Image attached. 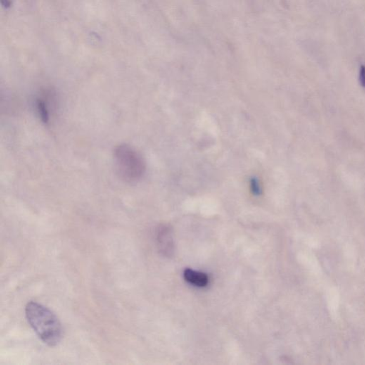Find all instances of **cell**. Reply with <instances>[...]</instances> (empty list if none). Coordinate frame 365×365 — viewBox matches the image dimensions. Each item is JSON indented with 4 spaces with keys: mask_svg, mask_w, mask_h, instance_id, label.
Segmentation results:
<instances>
[{
    "mask_svg": "<svg viewBox=\"0 0 365 365\" xmlns=\"http://www.w3.org/2000/svg\"><path fill=\"white\" fill-rule=\"evenodd\" d=\"M26 318L44 343L54 347L60 343L63 330L56 315L43 304L29 302L26 306Z\"/></svg>",
    "mask_w": 365,
    "mask_h": 365,
    "instance_id": "6da1fadb",
    "label": "cell"
},
{
    "mask_svg": "<svg viewBox=\"0 0 365 365\" xmlns=\"http://www.w3.org/2000/svg\"><path fill=\"white\" fill-rule=\"evenodd\" d=\"M113 159L116 172L123 181L134 183L142 179L146 172V162L132 146L119 145L114 148Z\"/></svg>",
    "mask_w": 365,
    "mask_h": 365,
    "instance_id": "7a4b0ae2",
    "label": "cell"
},
{
    "mask_svg": "<svg viewBox=\"0 0 365 365\" xmlns=\"http://www.w3.org/2000/svg\"><path fill=\"white\" fill-rule=\"evenodd\" d=\"M157 234V241L159 250L164 255H169L172 252L174 243H173L172 236H171L170 229L166 226L159 228Z\"/></svg>",
    "mask_w": 365,
    "mask_h": 365,
    "instance_id": "3957f363",
    "label": "cell"
},
{
    "mask_svg": "<svg viewBox=\"0 0 365 365\" xmlns=\"http://www.w3.org/2000/svg\"><path fill=\"white\" fill-rule=\"evenodd\" d=\"M183 276L185 280L190 284L200 288L207 286L209 283L208 276L205 273L193 271L192 269L185 270Z\"/></svg>",
    "mask_w": 365,
    "mask_h": 365,
    "instance_id": "277c9868",
    "label": "cell"
},
{
    "mask_svg": "<svg viewBox=\"0 0 365 365\" xmlns=\"http://www.w3.org/2000/svg\"><path fill=\"white\" fill-rule=\"evenodd\" d=\"M37 110L39 117H41V120L44 123L49 122V110L47 103L43 99L38 98L37 102Z\"/></svg>",
    "mask_w": 365,
    "mask_h": 365,
    "instance_id": "5b68a950",
    "label": "cell"
},
{
    "mask_svg": "<svg viewBox=\"0 0 365 365\" xmlns=\"http://www.w3.org/2000/svg\"><path fill=\"white\" fill-rule=\"evenodd\" d=\"M250 188L254 195H260L261 192H262V186H261L258 179L252 178L250 181Z\"/></svg>",
    "mask_w": 365,
    "mask_h": 365,
    "instance_id": "8992f818",
    "label": "cell"
},
{
    "mask_svg": "<svg viewBox=\"0 0 365 365\" xmlns=\"http://www.w3.org/2000/svg\"><path fill=\"white\" fill-rule=\"evenodd\" d=\"M359 82H360L361 86L365 88V66L361 65L360 69H359Z\"/></svg>",
    "mask_w": 365,
    "mask_h": 365,
    "instance_id": "52a82bcc",
    "label": "cell"
}]
</instances>
